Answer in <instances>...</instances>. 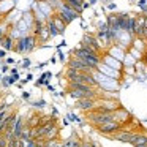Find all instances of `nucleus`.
Here are the masks:
<instances>
[{
    "instance_id": "nucleus-1",
    "label": "nucleus",
    "mask_w": 147,
    "mask_h": 147,
    "mask_svg": "<svg viewBox=\"0 0 147 147\" xmlns=\"http://www.w3.org/2000/svg\"><path fill=\"white\" fill-rule=\"evenodd\" d=\"M73 55L79 57L82 62H86V63L89 65V67L95 68V70L103 63V55H101V54H96V52H93V51L84 49L82 46H78V48H74Z\"/></svg>"
},
{
    "instance_id": "nucleus-2",
    "label": "nucleus",
    "mask_w": 147,
    "mask_h": 147,
    "mask_svg": "<svg viewBox=\"0 0 147 147\" xmlns=\"http://www.w3.org/2000/svg\"><path fill=\"white\" fill-rule=\"evenodd\" d=\"M93 78H95L100 90H105V92H114V90H117L119 87H120V82H119L117 79H112V78L100 73L98 70L93 71Z\"/></svg>"
},
{
    "instance_id": "nucleus-3",
    "label": "nucleus",
    "mask_w": 147,
    "mask_h": 147,
    "mask_svg": "<svg viewBox=\"0 0 147 147\" xmlns=\"http://www.w3.org/2000/svg\"><path fill=\"white\" fill-rule=\"evenodd\" d=\"M36 41H38V38H36L33 33L21 36L16 41V45H14V51H16L18 54H29V52H32L33 49L36 48Z\"/></svg>"
},
{
    "instance_id": "nucleus-4",
    "label": "nucleus",
    "mask_w": 147,
    "mask_h": 147,
    "mask_svg": "<svg viewBox=\"0 0 147 147\" xmlns=\"http://www.w3.org/2000/svg\"><path fill=\"white\" fill-rule=\"evenodd\" d=\"M79 46H82L84 49L96 52V54H101V52L105 51V46L101 45V41L98 40V36H96L95 33H86V35L82 36V40H81Z\"/></svg>"
},
{
    "instance_id": "nucleus-5",
    "label": "nucleus",
    "mask_w": 147,
    "mask_h": 147,
    "mask_svg": "<svg viewBox=\"0 0 147 147\" xmlns=\"http://www.w3.org/2000/svg\"><path fill=\"white\" fill-rule=\"evenodd\" d=\"M67 68H71V70H76V71H81V73H90V74L95 71V68L89 67L86 62H82L79 57H76V55H73V54L70 55V59H68V62H67Z\"/></svg>"
},
{
    "instance_id": "nucleus-6",
    "label": "nucleus",
    "mask_w": 147,
    "mask_h": 147,
    "mask_svg": "<svg viewBox=\"0 0 147 147\" xmlns=\"http://www.w3.org/2000/svg\"><path fill=\"white\" fill-rule=\"evenodd\" d=\"M136 133H138L136 130H130V128L122 127L117 133L111 134L109 138L114 139V141H119V142H123V144H131V141H133L134 136H136Z\"/></svg>"
},
{
    "instance_id": "nucleus-7",
    "label": "nucleus",
    "mask_w": 147,
    "mask_h": 147,
    "mask_svg": "<svg viewBox=\"0 0 147 147\" xmlns=\"http://www.w3.org/2000/svg\"><path fill=\"white\" fill-rule=\"evenodd\" d=\"M122 128V125L120 123H117L115 120H112V122H108V123H103V125H100V127H96V130H98V133L100 134H105V136H111V134H114V133H117L119 130Z\"/></svg>"
},
{
    "instance_id": "nucleus-8",
    "label": "nucleus",
    "mask_w": 147,
    "mask_h": 147,
    "mask_svg": "<svg viewBox=\"0 0 147 147\" xmlns=\"http://www.w3.org/2000/svg\"><path fill=\"white\" fill-rule=\"evenodd\" d=\"M112 115H114V120L117 122V123H120L122 127H125V125L130 122V112L125 108H122V106L119 109H115V111L112 112Z\"/></svg>"
},
{
    "instance_id": "nucleus-9",
    "label": "nucleus",
    "mask_w": 147,
    "mask_h": 147,
    "mask_svg": "<svg viewBox=\"0 0 147 147\" xmlns=\"http://www.w3.org/2000/svg\"><path fill=\"white\" fill-rule=\"evenodd\" d=\"M74 105H76L78 109H81V111H84V112L87 114V112H90V111H93V109H95L96 100L82 98V100H78V101H74Z\"/></svg>"
},
{
    "instance_id": "nucleus-10",
    "label": "nucleus",
    "mask_w": 147,
    "mask_h": 147,
    "mask_svg": "<svg viewBox=\"0 0 147 147\" xmlns=\"http://www.w3.org/2000/svg\"><path fill=\"white\" fill-rule=\"evenodd\" d=\"M103 63L111 67L112 70L123 71V63H122L120 60H117V59H114L112 55H109V54H103Z\"/></svg>"
},
{
    "instance_id": "nucleus-11",
    "label": "nucleus",
    "mask_w": 147,
    "mask_h": 147,
    "mask_svg": "<svg viewBox=\"0 0 147 147\" xmlns=\"http://www.w3.org/2000/svg\"><path fill=\"white\" fill-rule=\"evenodd\" d=\"M106 54L112 55L114 59H117V60H120L122 63H123V59H125V54H127V51H125L123 48H120L119 45H114V46H111V48L108 49V52H106Z\"/></svg>"
},
{
    "instance_id": "nucleus-12",
    "label": "nucleus",
    "mask_w": 147,
    "mask_h": 147,
    "mask_svg": "<svg viewBox=\"0 0 147 147\" xmlns=\"http://www.w3.org/2000/svg\"><path fill=\"white\" fill-rule=\"evenodd\" d=\"M14 45H16V41H14V38L10 33H7L3 38L0 40V48L5 49V51H14Z\"/></svg>"
},
{
    "instance_id": "nucleus-13",
    "label": "nucleus",
    "mask_w": 147,
    "mask_h": 147,
    "mask_svg": "<svg viewBox=\"0 0 147 147\" xmlns=\"http://www.w3.org/2000/svg\"><path fill=\"white\" fill-rule=\"evenodd\" d=\"M130 146H133V147H146L147 146V134L138 131L136 136L133 138V141H131Z\"/></svg>"
},
{
    "instance_id": "nucleus-14",
    "label": "nucleus",
    "mask_w": 147,
    "mask_h": 147,
    "mask_svg": "<svg viewBox=\"0 0 147 147\" xmlns=\"http://www.w3.org/2000/svg\"><path fill=\"white\" fill-rule=\"evenodd\" d=\"M63 2L67 3V7L71 8V10H74L76 13L82 14V11H84V8H82L84 2H82V0H63Z\"/></svg>"
},
{
    "instance_id": "nucleus-15",
    "label": "nucleus",
    "mask_w": 147,
    "mask_h": 147,
    "mask_svg": "<svg viewBox=\"0 0 147 147\" xmlns=\"http://www.w3.org/2000/svg\"><path fill=\"white\" fill-rule=\"evenodd\" d=\"M14 8V0H3L0 2V14H8Z\"/></svg>"
},
{
    "instance_id": "nucleus-16",
    "label": "nucleus",
    "mask_w": 147,
    "mask_h": 147,
    "mask_svg": "<svg viewBox=\"0 0 147 147\" xmlns=\"http://www.w3.org/2000/svg\"><path fill=\"white\" fill-rule=\"evenodd\" d=\"M46 27H48V32H49V35H51V38L60 35V32H59V29L55 27L54 21H52L51 18H48V19H46Z\"/></svg>"
},
{
    "instance_id": "nucleus-17",
    "label": "nucleus",
    "mask_w": 147,
    "mask_h": 147,
    "mask_svg": "<svg viewBox=\"0 0 147 147\" xmlns=\"http://www.w3.org/2000/svg\"><path fill=\"white\" fill-rule=\"evenodd\" d=\"M133 48H136L138 51H141V52H144L146 54L147 52V49H146V40H142V38H138V36H134L133 38Z\"/></svg>"
},
{
    "instance_id": "nucleus-18",
    "label": "nucleus",
    "mask_w": 147,
    "mask_h": 147,
    "mask_svg": "<svg viewBox=\"0 0 147 147\" xmlns=\"http://www.w3.org/2000/svg\"><path fill=\"white\" fill-rule=\"evenodd\" d=\"M136 63H138L136 59H134L130 52H127V54H125V59H123V67H134Z\"/></svg>"
},
{
    "instance_id": "nucleus-19",
    "label": "nucleus",
    "mask_w": 147,
    "mask_h": 147,
    "mask_svg": "<svg viewBox=\"0 0 147 147\" xmlns=\"http://www.w3.org/2000/svg\"><path fill=\"white\" fill-rule=\"evenodd\" d=\"M136 5H138V8L142 11V14L147 13V0H138Z\"/></svg>"
},
{
    "instance_id": "nucleus-20",
    "label": "nucleus",
    "mask_w": 147,
    "mask_h": 147,
    "mask_svg": "<svg viewBox=\"0 0 147 147\" xmlns=\"http://www.w3.org/2000/svg\"><path fill=\"white\" fill-rule=\"evenodd\" d=\"M106 10H109L111 13H115L117 7H115V3H114V2H108V7H106Z\"/></svg>"
},
{
    "instance_id": "nucleus-21",
    "label": "nucleus",
    "mask_w": 147,
    "mask_h": 147,
    "mask_svg": "<svg viewBox=\"0 0 147 147\" xmlns=\"http://www.w3.org/2000/svg\"><path fill=\"white\" fill-rule=\"evenodd\" d=\"M30 67V60L29 59H24L22 60V68H29Z\"/></svg>"
},
{
    "instance_id": "nucleus-22",
    "label": "nucleus",
    "mask_w": 147,
    "mask_h": 147,
    "mask_svg": "<svg viewBox=\"0 0 147 147\" xmlns=\"http://www.w3.org/2000/svg\"><path fill=\"white\" fill-rule=\"evenodd\" d=\"M5 52H7V51H5V49H0V59H3L5 55H7V54H5Z\"/></svg>"
},
{
    "instance_id": "nucleus-23",
    "label": "nucleus",
    "mask_w": 147,
    "mask_h": 147,
    "mask_svg": "<svg viewBox=\"0 0 147 147\" xmlns=\"http://www.w3.org/2000/svg\"><path fill=\"white\" fill-rule=\"evenodd\" d=\"M87 2H89V3H90V7H93V5H95L96 2H98V0H87Z\"/></svg>"
},
{
    "instance_id": "nucleus-24",
    "label": "nucleus",
    "mask_w": 147,
    "mask_h": 147,
    "mask_svg": "<svg viewBox=\"0 0 147 147\" xmlns=\"http://www.w3.org/2000/svg\"><path fill=\"white\" fill-rule=\"evenodd\" d=\"M57 55H59V59H60V60H63V59H65V57H63V54H62V52H59Z\"/></svg>"
},
{
    "instance_id": "nucleus-25",
    "label": "nucleus",
    "mask_w": 147,
    "mask_h": 147,
    "mask_svg": "<svg viewBox=\"0 0 147 147\" xmlns=\"http://www.w3.org/2000/svg\"><path fill=\"white\" fill-rule=\"evenodd\" d=\"M29 96H30V95H29L27 92H24V93H22V98H29Z\"/></svg>"
},
{
    "instance_id": "nucleus-26",
    "label": "nucleus",
    "mask_w": 147,
    "mask_h": 147,
    "mask_svg": "<svg viewBox=\"0 0 147 147\" xmlns=\"http://www.w3.org/2000/svg\"><path fill=\"white\" fill-rule=\"evenodd\" d=\"M82 2H87V0H82Z\"/></svg>"
},
{
    "instance_id": "nucleus-27",
    "label": "nucleus",
    "mask_w": 147,
    "mask_h": 147,
    "mask_svg": "<svg viewBox=\"0 0 147 147\" xmlns=\"http://www.w3.org/2000/svg\"><path fill=\"white\" fill-rule=\"evenodd\" d=\"M0 2H3V0H0Z\"/></svg>"
},
{
    "instance_id": "nucleus-28",
    "label": "nucleus",
    "mask_w": 147,
    "mask_h": 147,
    "mask_svg": "<svg viewBox=\"0 0 147 147\" xmlns=\"http://www.w3.org/2000/svg\"><path fill=\"white\" fill-rule=\"evenodd\" d=\"M0 19H2V18H0Z\"/></svg>"
}]
</instances>
